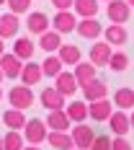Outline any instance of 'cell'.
Segmentation results:
<instances>
[{"label": "cell", "instance_id": "cell-43", "mask_svg": "<svg viewBox=\"0 0 134 150\" xmlns=\"http://www.w3.org/2000/svg\"><path fill=\"white\" fill-rule=\"evenodd\" d=\"M72 150H80V148H72Z\"/></svg>", "mask_w": 134, "mask_h": 150}, {"label": "cell", "instance_id": "cell-24", "mask_svg": "<svg viewBox=\"0 0 134 150\" xmlns=\"http://www.w3.org/2000/svg\"><path fill=\"white\" fill-rule=\"evenodd\" d=\"M67 117H70V122H75V124H80V122L88 119V101H72V104H67Z\"/></svg>", "mask_w": 134, "mask_h": 150}, {"label": "cell", "instance_id": "cell-16", "mask_svg": "<svg viewBox=\"0 0 134 150\" xmlns=\"http://www.w3.org/2000/svg\"><path fill=\"white\" fill-rule=\"evenodd\" d=\"M39 98H41V106H44V109H49V111L65 109V96H62L57 88H44Z\"/></svg>", "mask_w": 134, "mask_h": 150}, {"label": "cell", "instance_id": "cell-31", "mask_svg": "<svg viewBox=\"0 0 134 150\" xmlns=\"http://www.w3.org/2000/svg\"><path fill=\"white\" fill-rule=\"evenodd\" d=\"M31 3L34 0H8V8H11V13L21 16V13H31Z\"/></svg>", "mask_w": 134, "mask_h": 150}, {"label": "cell", "instance_id": "cell-25", "mask_svg": "<svg viewBox=\"0 0 134 150\" xmlns=\"http://www.w3.org/2000/svg\"><path fill=\"white\" fill-rule=\"evenodd\" d=\"M3 124H8L11 129H23L26 127V114L21 111V109H8L5 114H3Z\"/></svg>", "mask_w": 134, "mask_h": 150}, {"label": "cell", "instance_id": "cell-10", "mask_svg": "<svg viewBox=\"0 0 134 150\" xmlns=\"http://www.w3.org/2000/svg\"><path fill=\"white\" fill-rule=\"evenodd\" d=\"M111 114H114V104H108V98H98L88 104V117L95 122H106Z\"/></svg>", "mask_w": 134, "mask_h": 150}, {"label": "cell", "instance_id": "cell-44", "mask_svg": "<svg viewBox=\"0 0 134 150\" xmlns=\"http://www.w3.org/2000/svg\"><path fill=\"white\" fill-rule=\"evenodd\" d=\"M106 3H111V0H106Z\"/></svg>", "mask_w": 134, "mask_h": 150}, {"label": "cell", "instance_id": "cell-38", "mask_svg": "<svg viewBox=\"0 0 134 150\" xmlns=\"http://www.w3.org/2000/svg\"><path fill=\"white\" fill-rule=\"evenodd\" d=\"M126 3H129V8H134V0H126Z\"/></svg>", "mask_w": 134, "mask_h": 150}, {"label": "cell", "instance_id": "cell-30", "mask_svg": "<svg viewBox=\"0 0 134 150\" xmlns=\"http://www.w3.org/2000/svg\"><path fill=\"white\" fill-rule=\"evenodd\" d=\"M126 65H129V57H126L124 52H114V54H111V60H108V67H111L114 73H124V70H126Z\"/></svg>", "mask_w": 134, "mask_h": 150}, {"label": "cell", "instance_id": "cell-35", "mask_svg": "<svg viewBox=\"0 0 134 150\" xmlns=\"http://www.w3.org/2000/svg\"><path fill=\"white\" fill-rule=\"evenodd\" d=\"M5 54V39H0V57Z\"/></svg>", "mask_w": 134, "mask_h": 150}, {"label": "cell", "instance_id": "cell-9", "mask_svg": "<svg viewBox=\"0 0 134 150\" xmlns=\"http://www.w3.org/2000/svg\"><path fill=\"white\" fill-rule=\"evenodd\" d=\"M108 127H111V132H114L116 137H126L129 127H132L129 114H126V111H121V109H116V111L108 117Z\"/></svg>", "mask_w": 134, "mask_h": 150}, {"label": "cell", "instance_id": "cell-15", "mask_svg": "<svg viewBox=\"0 0 134 150\" xmlns=\"http://www.w3.org/2000/svg\"><path fill=\"white\" fill-rule=\"evenodd\" d=\"M72 122L67 117V111L65 109H57V111H49V117H46V127L52 129V132H67V127H70Z\"/></svg>", "mask_w": 134, "mask_h": 150}, {"label": "cell", "instance_id": "cell-23", "mask_svg": "<svg viewBox=\"0 0 134 150\" xmlns=\"http://www.w3.org/2000/svg\"><path fill=\"white\" fill-rule=\"evenodd\" d=\"M46 140H49V145H52L54 150H72L75 148L72 135H67V132H52V129H49Z\"/></svg>", "mask_w": 134, "mask_h": 150}, {"label": "cell", "instance_id": "cell-29", "mask_svg": "<svg viewBox=\"0 0 134 150\" xmlns=\"http://www.w3.org/2000/svg\"><path fill=\"white\" fill-rule=\"evenodd\" d=\"M3 148L5 150H23V135L18 129H11L8 135L3 137Z\"/></svg>", "mask_w": 134, "mask_h": 150}, {"label": "cell", "instance_id": "cell-26", "mask_svg": "<svg viewBox=\"0 0 134 150\" xmlns=\"http://www.w3.org/2000/svg\"><path fill=\"white\" fill-rule=\"evenodd\" d=\"M57 57L62 60V65H77L83 54H80V49L75 44H62L60 49H57Z\"/></svg>", "mask_w": 134, "mask_h": 150}, {"label": "cell", "instance_id": "cell-21", "mask_svg": "<svg viewBox=\"0 0 134 150\" xmlns=\"http://www.w3.org/2000/svg\"><path fill=\"white\" fill-rule=\"evenodd\" d=\"M75 16L77 18H95L98 16V0H75Z\"/></svg>", "mask_w": 134, "mask_h": 150}, {"label": "cell", "instance_id": "cell-6", "mask_svg": "<svg viewBox=\"0 0 134 150\" xmlns=\"http://www.w3.org/2000/svg\"><path fill=\"white\" fill-rule=\"evenodd\" d=\"M49 26H52V18H49L46 13L31 11V13L26 16V29H29L31 34H36V36H41L44 31H49Z\"/></svg>", "mask_w": 134, "mask_h": 150}, {"label": "cell", "instance_id": "cell-11", "mask_svg": "<svg viewBox=\"0 0 134 150\" xmlns=\"http://www.w3.org/2000/svg\"><path fill=\"white\" fill-rule=\"evenodd\" d=\"M54 88H57L62 96L67 98V96H75L80 86H77V80H75V75H72V73H65V70H62V73L54 78Z\"/></svg>", "mask_w": 134, "mask_h": 150}, {"label": "cell", "instance_id": "cell-20", "mask_svg": "<svg viewBox=\"0 0 134 150\" xmlns=\"http://www.w3.org/2000/svg\"><path fill=\"white\" fill-rule=\"evenodd\" d=\"M41 75H44V73H41V65H36V62H26L18 78H21L23 86H36V83L41 80Z\"/></svg>", "mask_w": 134, "mask_h": 150}, {"label": "cell", "instance_id": "cell-19", "mask_svg": "<svg viewBox=\"0 0 134 150\" xmlns=\"http://www.w3.org/2000/svg\"><path fill=\"white\" fill-rule=\"evenodd\" d=\"M34 52H36V44L31 42L29 36H18L13 42V54L18 57V60H26L29 62L31 57H34Z\"/></svg>", "mask_w": 134, "mask_h": 150}, {"label": "cell", "instance_id": "cell-4", "mask_svg": "<svg viewBox=\"0 0 134 150\" xmlns=\"http://www.w3.org/2000/svg\"><path fill=\"white\" fill-rule=\"evenodd\" d=\"M75 26H77V16L72 11H57L52 18V29L57 34H72Z\"/></svg>", "mask_w": 134, "mask_h": 150}, {"label": "cell", "instance_id": "cell-41", "mask_svg": "<svg viewBox=\"0 0 134 150\" xmlns=\"http://www.w3.org/2000/svg\"><path fill=\"white\" fill-rule=\"evenodd\" d=\"M3 78H5V75H3V70H0V80H3Z\"/></svg>", "mask_w": 134, "mask_h": 150}, {"label": "cell", "instance_id": "cell-3", "mask_svg": "<svg viewBox=\"0 0 134 150\" xmlns=\"http://www.w3.org/2000/svg\"><path fill=\"white\" fill-rule=\"evenodd\" d=\"M49 127H46V122H41V119H29L26 122V127H23V132H26V142L29 145H39V142H44L46 140V132Z\"/></svg>", "mask_w": 134, "mask_h": 150}, {"label": "cell", "instance_id": "cell-42", "mask_svg": "<svg viewBox=\"0 0 134 150\" xmlns=\"http://www.w3.org/2000/svg\"><path fill=\"white\" fill-rule=\"evenodd\" d=\"M0 98H3V88H0Z\"/></svg>", "mask_w": 134, "mask_h": 150}, {"label": "cell", "instance_id": "cell-12", "mask_svg": "<svg viewBox=\"0 0 134 150\" xmlns=\"http://www.w3.org/2000/svg\"><path fill=\"white\" fill-rule=\"evenodd\" d=\"M83 93H85V101H98V98H106L108 96V86H106L101 78H93L90 83H85L83 86Z\"/></svg>", "mask_w": 134, "mask_h": 150}, {"label": "cell", "instance_id": "cell-27", "mask_svg": "<svg viewBox=\"0 0 134 150\" xmlns=\"http://www.w3.org/2000/svg\"><path fill=\"white\" fill-rule=\"evenodd\" d=\"M114 106L126 111V109H134V91L132 88H119L114 93Z\"/></svg>", "mask_w": 134, "mask_h": 150}, {"label": "cell", "instance_id": "cell-8", "mask_svg": "<svg viewBox=\"0 0 134 150\" xmlns=\"http://www.w3.org/2000/svg\"><path fill=\"white\" fill-rule=\"evenodd\" d=\"M75 31H77L83 39H98V36L103 34V26H101V21H95V18H77Z\"/></svg>", "mask_w": 134, "mask_h": 150}, {"label": "cell", "instance_id": "cell-18", "mask_svg": "<svg viewBox=\"0 0 134 150\" xmlns=\"http://www.w3.org/2000/svg\"><path fill=\"white\" fill-rule=\"evenodd\" d=\"M18 29H21V21H18L15 13L0 16V39H11V36H15Z\"/></svg>", "mask_w": 134, "mask_h": 150}, {"label": "cell", "instance_id": "cell-13", "mask_svg": "<svg viewBox=\"0 0 134 150\" xmlns=\"http://www.w3.org/2000/svg\"><path fill=\"white\" fill-rule=\"evenodd\" d=\"M65 44L62 42V34H57L54 29H49V31H44L41 36H39V47L44 49L46 54H57V49Z\"/></svg>", "mask_w": 134, "mask_h": 150}, {"label": "cell", "instance_id": "cell-22", "mask_svg": "<svg viewBox=\"0 0 134 150\" xmlns=\"http://www.w3.org/2000/svg\"><path fill=\"white\" fill-rule=\"evenodd\" d=\"M72 75H75V80H77V86L83 88L85 83H90V80L95 78V65H93V62H77Z\"/></svg>", "mask_w": 134, "mask_h": 150}, {"label": "cell", "instance_id": "cell-40", "mask_svg": "<svg viewBox=\"0 0 134 150\" xmlns=\"http://www.w3.org/2000/svg\"><path fill=\"white\" fill-rule=\"evenodd\" d=\"M5 3H8V0H0V5H5Z\"/></svg>", "mask_w": 134, "mask_h": 150}, {"label": "cell", "instance_id": "cell-32", "mask_svg": "<svg viewBox=\"0 0 134 150\" xmlns=\"http://www.w3.org/2000/svg\"><path fill=\"white\" fill-rule=\"evenodd\" d=\"M90 150H111V137H108V135H95Z\"/></svg>", "mask_w": 134, "mask_h": 150}, {"label": "cell", "instance_id": "cell-28", "mask_svg": "<svg viewBox=\"0 0 134 150\" xmlns=\"http://www.w3.org/2000/svg\"><path fill=\"white\" fill-rule=\"evenodd\" d=\"M62 60L57 57V54H46V60L41 62V73L46 75V78H57V75L62 73Z\"/></svg>", "mask_w": 134, "mask_h": 150}, {"label": "cell", "instance_id": "cell-33", "mask_svg": "<svg viewBox=\"0 0 134 150\" xmlns=\"http://www.w3.org/2000/svg\"><path fill=\"white\" fill-rule=\"evenodd\" d=\"M111 150H132V145H129L126 137H114L111 140Z\"/></svg>", "mask_w": 134, "mask_h": 150}, {"label": "cell", "instance_id": "cell-14", "mask_svg": "<svg viewBox=\"0 0 134 150\" xmlns=\"http://www.w3.org/2000/svg\"><path fill=\"white\" fill-rule=\"evenodd\" d=\"M0 70H3L5 78H18L21 70H23V60H18L13 52H11V54H3V57H0Z\"/></svg>", "mask_w": 134, "mask_h": 150}, {"label": "cell", "instance_id": "cell-5", "mask_svg": "<svg viewBox=\"0 0 134 150\" xmlns=\"http://www.w3.org/2000/svg\"><path fill=\"white\" fill-rule=\"evenodd\" d=\"M106 13H108V21L111 23H126L129 21V13H132V8H129V3L126 0H111L108 5H106Z\"/></svg>", "mask_w": 134, "mask_h": 150}, {"label": "cell", "instance_id": "cell-36", "mask_svg": "<svg viewBox=\"0 0 134 150\" xmlns=\"http://www.w3.org/2000/svg\"><path fill=\"white\" fill-rule=\"evenodd\" d=\"M23 150H41V148H39V145H26Z\"/></svg>", "mask_w": 134, "mask_h": 150}, {"label": "cell", "instance_id": "cell-17", "mask_svg": "<svg viewBox=\"0 0 134 150\" xmlns=\"http://www.w3.org/2000/svg\"><path fill=\"white\" fill-rule=\"evenodd\" d=\"M103 39L111 47H121V44H126L129 34H126V29H124L121 23H111L108 29H103Z\"/></svg>", "mask_w": 134, "mask_h": 150}, {"label": "cell", "instance_id": "cell-1", "mask_svg": "<svg viewBox=\"0 0 134 150\" xmlns=\"http://www.w3.org/2000/svg\"><path fill=\"white\" fill-rule=\"evenodd\" d=\"M8 101H11V106L13 109H29L31 104H34V91H31V86H13V88L8 91Z\"/></svg>", "mask_w": 134, "mask_h": 150}, {"label": "cell", "instance_id": "cell-37", "mask_svg": "<svg viewBox=\"0 0 134 150\" xmlns=\"http://www.w3.org/2000/svg\"><path fill=\"white\" fill-rule=\"evenodd\" d=\"M129 122H132V127H134V111H132V117H129Z\"/></svg>", "mask_w": 134, "mask_h": 150}, {"label": "cell", "instance_id": "cell-34", "mask_svg": "<svg viewBox=\"0 0 134 150\" xmlns=\"http://www.w3.org/2000/svg\"><path fill=\"white\" fill-rule=\"evenodd\" d=\"M52 5H54L57 11H70L75 5V0H52Z\"/></svg>", "mask_w": 134, "mask_h": 150}, {"label": "cell", "instance_id": "cell-2", "mask_svg": "<svg viewBox=\"0 0 134 150\" xmlns=\"http://www.w3.org/2000/svg\"><path fill=\"white\" fill-rule=\"evenodd\" d=\"M72 142H75V148H80V150H90V145H93V140H95V132H93V127L90 124H75L72 127Z\"/></svg>", "mask_w": 134, "mask_h": 150}, {"label": "cell", "instance_id": "cell-39", "mask_svg": "<svg viewBox=\"0 0 134 150\" xmlns=\"http://www.w3.org/2000/svg\"><path fill=\"white\" fill-rule=\"evenodd\" d=\"M0 150H5V148H3V137H0Z\"/></svg>", "mask_w": 134, "mask_h": 150}, {"label": "cell", "instance_id": "cell-7", "mask_svg": "<svg viewBox=\"0 0 134 150\" xmlns=\"http://www.w3.org/2000/svg\"><path fill=\"white\" fill-rule=\"evenodd\" d=\"M111 54H114V49H111L108 42H95V44L90 47V62H93L95 67H108Z\"/></svg>", "mask_w": 134, "mask_h": 150}]
</instances>
